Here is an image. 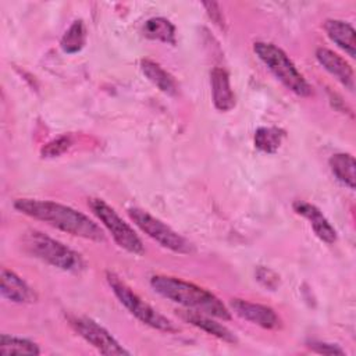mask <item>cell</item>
I'll return each mask as SVG.
<instances>
[{"label":"cell","instance_id":"obj_1","mask_svg":"<svg viewBox=\"0 0 356 356\" xmlns=\"http://www.w3.org/2000/svg\"><path fill=\"white\" fill-rule=\"evenodd\" d=\"M14 209L31 218L40 220L70 235L95 242H104L106 239L103 229L86 214L61 203L24 197L14 202Z\"/></svg>","mask_w":356,"mask_h":356},{"label":"cell","instance_id":"obj_2","mask_svg":"<svg viewBox=\"0 0 356 356\" xmlns=\"http://www.w3.org/2000/svg\"><path fill=\"white\" fill-rule=\"evenodd\" d=\"M150 285L160 296L178 303L189 310L200 312L220 320H231L227 306L210 291L192 282L170 275H153Z\"/></svg>","mask_w":356,"mask_h":356},{"label":"cell","instance_id":"obj_3","mask_svg":"<svg viewBox=\"0 0 356 356\" xmlns=\"http://www.w3.org/2000/svg\"><path fill=\"white\" fill-rule=\"evenodd\" d=\"M22 248L31 256L63 271L79 273L85 268V261L79 253L40 231L31 229L25 232Z\"/></svg>","mask_w":356,"mask_h":356},{"label":"cell","instance_id":"obj_4","mask_svg":"<svg viewBox=\"0 0 356 356\" xmlns=\"http://www.w3.org/2000/svg\"><path fill=\"white\" fill-rule=\"evenodd\" d=\"M253 50L263 64L286 89L298 96L312 95V86L282 49L268 42H256L253 44Z\"/></svg>","mask_w":356,"mask_h":356},{"label":"cell","instance_id":"obj_5","mask_svg":"<svg viewBox=\"0 0 356 356\" xmlns=\"http://www.w3.org/2000/svg\"><path fill=\"white\" fill-rule=\"evenodd\" d=\"M106 280L113 293L117 296L120 303L140 323L164 332H177L178 327L165 316L159 313L154 307L146 303L138 293H135L117 274L107 271Z\"/></svg>","mask_w":356,"mask_h":356},{"label":"cell","instance_id":"obj_6","mask_svg":"<svg viewBox=\"0 0 356 356\" xmlns=\"http://www.w3.org/2000/svg\"><path fill=\"white\" fill-rule=\"evenodd\" d=\"M128 216L142 232L156 241L160 246L179 254H189L195 250V246L186 238L175 232L171 227L150 213L138 207H132L128 209Z\"/></svg>","mask_w":356,"mask_h":356},{"label":"cell","instance_id":"obj_7","mask_svg":"<svg viewBox=\"0 0 356 356\" xmlns=\"http://www.w3.org/2000/svg\"><path fill=\"white\" fill-rule=\"evenodd\" d=\"M88 204L93 214L97 217V220L111 234L113 239L120 248L134 254L143 253L145 248L140 238L136 235L132 227L117 214V211L111 206H108L102 199H90Z\"/></svg>","mask_w":356,"mask_h":356},{"label":"cell","instance_id":"obj_8","mask_svg":"<svg viewBox=\"0 0 356 356\" xmlns=\"http://www.w3.org/2000/svg\"><path fill=\"white\" fill-rule=\"evenodd\" d=\"M68 323L74 331L89 345L103 355H129L120 342L99 323L83 316H68Z\"/></svg>","mask_w":356,"mask_h":356},{"label":"cell","instance_id":"obj_9","mask_svg":"<svg viewBox=\"0 0 356 356\" xmlns=\"http://www.w3.org/2000/svg\"><path fill=\"white\" fill-rule=\"evenodd\" d=\"M229 305L236 316L252 324L266 330H277L281 327V318L270 306L252 303L243 299H232Z\"/></svg>","mask_w":356,"mask_h":356},{"label":"cell","instance_id":"obj_10","mask_svg":"<svg viewBox=\"0 0 356 356\" xmlns=\"http://www.w3.org/2000/svg\"><path fill=\"white\" fill-rule=\"evenodd\" d=\"M316 58L320 65L330 72L338 82H341L346 89H355V75L349 63L339 54L334 53L327 47H318L316 50Z\"/></svg>","mask_w":356,"mask_h":356},{"label":"cell","instance_id":"obj_11","mask_svg":"<svg viewBox=\"0 0 356 356\" xmlns=\"http://www.w3.org/2000/svg\"><path fill=\"white\" fill-rule=\"evenodd\" d=\"M292 207L296 214L305 217L310 222L314 234L323 242L331 245L337 241V232H335L334 227L330 224V221L324 217V214L314 204L307 203L305 200H296V202H293Z\"/></svg>","mask_w":356,"mask_h":356},{"label":"cell","instance_id":"obj_12","mask_svg":"<svg viewBox=\"0 0 356 356\" xmlns=\"http://www.w3.org/2000/svg\"><path fill=\"white\" fill-rule=\"evenodd\" d=\"M1 296L13 303H33L38 296L35 291L13 270H1Z\"/></svg>","mask_w":356,"mask_h":356},{"label":"cell","instance_id":"obj_13","mask_svg":"<svg viewBox=\"0 0 356 356\" xmlns=\"http://www.w3.org/2000/svg\"><path fill=\"white\" fill-rule=\"evenodd\" d=\"M210 86L214 107L220 111H229L235 106V95L231 89L229 75L224 68L214 67L210 71Z\"/></svg>","mask_w":356,"mask_h":356},{"label":"cell","instance_id":"obj_14","mask_svg":"<svg viewBox=\"0 0 356 356\" xmlns=\"http://www.w3.org/2000/svg\"><path fill=\"white\" fill-rule=\"evenodd\" d=\"M181 317L191 323L192 325L203 330L204 332L221 339V341H225V342H229V343H235L238 339L235 337V334L228 330L225 325L217 323L216 320L211 318V316L209 314H204V313H200V312H195V310H184L181 313Z\"/></svg>","mask_w":356,"mask_h":356},{"label":"cell","instance_id":"obj_15","mask_svg":"<svg viewBox=\"0 0 356 356\" xmlns=\"http://www.w3.org/2000/svg\"><path fill=\"white\" fill-rule=\"evenodd\" d=\"M324 29L331 42L341 47L352 58L356 56V38L355 29L350 24L341 19H327Z\"/></svg>","mask_w":356,"mask_h":356},{"label":"cell","instance_id":"obj_16","mask_svg":"<svg viewBox=\"0 0 356 356\" xmlns=\"http://www.w3.org/2000/svg\"><path fill=\"white\" fill-rule=\"evenodd\" d=\"M140 70L143 75L163 93L165 95L177 93V83L172 75H170L160 64L145 58L140 61Z\"/></svg>","mask_w":356,"mask_h":356},{"label":"cell","instance_id":"obj_17","mask_svg":"<svg viewBox=\"0 0 356 356\" xmlns=\"http://www.w3.org/2000/svg\"><path fill=\"white\" fill-rule=\"evenodd\" d=\"M330 168L335 178L349 189H355V168L353 156L348 153H335L330 159Z\"/></svg>","mask_w":356,"mask_h":356},{"label":"cell","instance_id":"obj_18","mask_svg":"<svg viewBox=\"0 0 356 356\" xmlns=\"http://www.w3.org/2000/svg\"><path fill=\"white\" fill-rule=\"evenodd\" d=\"M143 36L152 40H160L163 43L175 44V26L163 17H153L149 18L143 28Z\"/></svg>","mask_w":356,"mask_h":356},{"label":"cell","instance_id":"obj_19","mask_svg":"<svg viewBox=\"0 0 356 356\" xmlns=\"http://www.w3.org/2000/svg\"><path fill=\"white\" fill-rule=\"evenodd\" d=\"M285 138V131L277 127H261L254 132V146L264 153H275Z\"/></svg>","mask_w":356,"mask_h":356},{"label":"cell","instance_id":"obj_20","mask_svg":"<svg viewBox=\"0 0 356 356\" xmlns=\"http://www.w3.org/2000/svg\"><path fill=\"white\" fill-rule=\"evenodd\" d=\"M0 353L1 355H39L40 349L35 342L26 338L1 334Z\"/></svg>","mask_w":356,"mask_h":356},{"label":"cell","instance_id":"obj_21","mask_svg":"<svg viewBox=\"0 0 356 356\" xmlns=\"http://www.w3.org/2000/svg\"><path fill=\"white\" fill-rule=\"evenodd\" d=\"M86 42V29L85 25L81 19L74 21L70 28L64 32L61 40H60V46L65 53H76L79 51Z\"/></svg>","mask_w":356,"mask_h":356},{"label":"cell","instance_id":"obj_22","mask_svg":"<svg viewBox=\"0 0 356 356\" xmlns=\"http://www.w3.org/2000/svg\"><path fill=\"white\" fill-rule=\"evenodd\" d=\"M70 146H71L70 136H58L43 146L42 157H57V156L63 154Z\"/></svg>","mask_w":356,"mask_h":356},{"label":"cell","instance_id":"obj_23","mask_svg":"<svg viewBox=\"0 0 356 356\" xmlns=\"http://www.w3.org/2000/svg\"><path fill=\"white\" fill-rule=\"evenodd\" d=\"M256 278L263 286H266L268 289H275L277 285L280 284V277L274 271H271L270 268H266V267H259L256 270Z\"/></svg>","mask_w":356,"mask_h":356},{"label":"cell","instance_id":"obj_24","mask_svg":"<svg viewBox=\"0 0 356 356\" xmlns=\"http://www.w3.org/2000/svg\"><path fill=\"white\" fill-rule=\"evenodd\" d=\"M307 346L320 355H343V349H341L338 345L334 343H327V342H318V341H313L310 343H307Z\"/></svg>","mask_w":356,"mask_h":356},{"label":"cell","instance_id":"obj_25","mask_svg":"<svg viewBox=\"0 0 356 356\" xmlns=\"http://www.w3.org/2000/svg\"><path fill=\"white\" fill-rule=\"evenodd\" d=\"M204 8L207 10L209 15L211 17V19L216 22V24H220L221 25V11L218 8V4L217 3H203Z\"/></svg>","mask_w":356,"mask_h":356}]
</instances>
